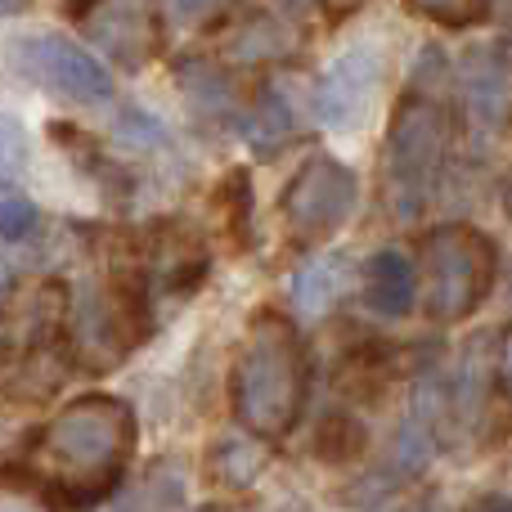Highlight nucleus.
Returning a JSON list of instances; mask_svg holds the SVG:
<instances>
[{
  "mask_svg": "<svg viewBox=\"0 0 512 512\" xmlns=\"http://www.w3.org/2000/svg\"><path fill=\"white\" fill-rule=\"evenodd\" d=\"M135 409L122 396L90 391L63 405L27 450V468L45 490L72 508L113 495L135 454Z\"/></svg>",
  "mask_w": 512,
  "mask_h": 512,
  "instance_id": "obj_1",
  "label": "nucleus"
},
{
  "mask_svg": "<svg viewBox=\"0 0 512 512\" xmlns=\"http://www.w3.org/2000/svg\"><path fill=\"white\" fill-rule=\"evenodd\" d=\"M230 409L256 441H283L306 409V346L283 310H256L230 364Z\"/></svg>",
  "mask_w": 512,
  "mask_h": 512,
  "instance_id": "obj_2",
  "label": "nucleus"
},
{
  "mask_svg": "<svg viewBox=\"0 0 512 512\" xmlns=\"http://www.w3.org/2000/svg\"><path fill=\"white\" fill-rule=\"evenodd\" d=\"M450 113L441 99L414 90L400 99L387 131V158H382V189L396 221H414L432 203L436 185L450 162Z\"/></svg>",
  "mask_w": 512,
  "mask_h": 512,
  "instance_id": "obj_3",
  "label": "nucleus"
},
{
  "mask_svg": "<svg viewBox=\"0 0 512 512\" xmlns=\"http://www.w3.org/2000/svg\"><path fill=\"white\" fill-rule=\"evenodd\" d=\"M499 274V252L472 225H441L418 243L414 279L423 288V306L436 324H463L490 297Z\"/></svg>",
  "mask_w": 512,
  "mask_h": 512,
  "instance_id": "obj_4",
  "label": "nucleus"
},
{
  "mask_svg": "<svg viewBox=\"0 0 512 512\" xmlns=\"http://www.w3.org/2000/svg\"><path fill=\"white\" fill-rule=\"evenodd\" d=\"M140 283H99L86 292V301L63 297V351L90 373H108L135 351L140 324Z\"/></svg>",
  "mask_w": 512,
  "mask_h": 512,
  "instance_id": "obj_5",
  "label": "nucleus"
},
{
  "mask_svg": "<svg viewBox=\"0 0 512 512\" xmlns=\"http://www.w3.org/2000/svg\"><path fill=\"white\" fill-rule=\"evenodd\" d=\"M355 198H360L355 171L346 162L328 158V153H315L283 189V221H288L292 239L301 243L333 239L351 221Z\"/></svg>",
  "mask_w": 512,
  "mask_h": 512,
  "instance_id": "obj_6",
  "label": "nucleus"
},
{
  "mask_svg": "<svg viewBox=\"0 0 512 512\" xmlns=\"http://www.w3.org/2000/svg\"><path fill=\"white\" fill-rule=\"evenodd\" d=\"M9 59L27 81H36L50 95L72 99V104H104L113 95L108 68L68 36H23V41H14Z\"/></svg>",
  "mask_w": 512,
  "mask_h": 512,
  "instance_id": "obj_7",
  "label": "nucleus"
},
{
  "mask_svg": "<svg viewBox=\"0 0 512 512\" xmlns=\"http://www.w3.org/2000/svg\"><path fill=\"white\" fill-rule=\"evenodd\" d=\"M373 86H378V50L355 45V50H346L342 59L328 63V72L319 77L315 117L324 126H333V131L355 126L360 122V113H364V104H369Z\"/></svg>",
  "mask_w": 512,
  "mask_h": 512,
  "instance_id": "obj_8",
  "label": "nucleus"
},
{
  "mask_svg": "<svg viewBox=\"0 0 512 512\" xmlns=\"http://www.w3.org/2000/svg\"><path fill=\"white\" fill-rule=\"evenodd\" d=\"M144 283L158 292H176L185 297L189 288H198L207 274V252L198 243V234H189L185 225H158L153 239L144 243Z\"/></svg>",
  "mask_w": 512,
  "mask_h": 512,
  "instance_id": "obj_9",
  "label": "nucleus"
},
{
  "mask_svg": "<svg viewBox=\"0 0 512 512\" xmlns=\"http://www.w3.org/2000/svg\"><path fill=\"white\" fill-rule=\"evenodd\" d=\"M86 23H90V36L122 63H144L153 54V45H158V23H153L149 5H140V0L90 5Z\"/></svg>",
  "mask_w": 512,
  "mask_h": 512,
  "instance_id": "obj_10",
  "label": "nucleus"
},
{
  "mask_svg": "<svg viewBox=\"0 0 512 512\" xmlns=\"http://www.w3.org/2000/svg\"><path fill=\"white\" fill-rule=\"evenodd\" d=\"M463 99H468V117L481 131H499L508 117V59L504 45L477 50L463 72Z\"/></svg>",
  "mask_w": 512,
  "mask_h": 512,
  "instance_id": "obj_11",
  "label": "nucleus"
},
{
  "mask_svg": "<svg viewBox=\"0 0 512 512\" xmlns=\"http://www.w3.org/2000/svg\"><path fill=\"white\" fill-rule=\"evenodd\" d=\"M364 297L378 315H409L418 297V279H414V261L400 248H382L364 265Z\"/></svg>",
  "mask_w": 512,
  "mask_h": 512,
  "instance_id": "obj_12",
  "label": "nucleus"
},
{
  "mask_svg": "<svg viewBox=\"0 0 512 512\" xmlns=\"http://www.w3.org/2000/svg\"><path fill=\"white\" fill-rule=\"evenodd\" d=\"M243 135L256 153H279L292 140V108L279 90H265L243 117Z\"/></svg>",
  "mask_w": 512,
  "mask_h": 512,
  "instance_id": "obj_13",
  "label": "nucleus"
},
{
  "mask_svg": "<svg viewBox=\"0 0 512 512\" xmlns=\"http://www.w3.org/2000/svg\"><path fill=\"white\" fill-rule=\"evenodd\" d=\"M346 256H324V261H310L306 270L297 274V283H292V297H297V306L306 310V315H319V310H328L337 297H342L346 288Z\"/></svg>",
  "mask_w": 512,
  "mask_h": 512,
  "instance_id": "obj_14",
  "label": "nucleus"
},
{
  "mask_svg": "<svg viewBox=\"0 0 512 512\" xmlns=\"http://www.w3.org/2000/svg\"><path fill=\"white\" fill-rule=\"evenodd\" d=\"M261 450H265V441H256L248 432H243L239 441H221L212 450V477L221 481V486H248L265 463Z\"/></svg>",
  "mask_w": 512,
  "mask_h": 512,
  "instance_id": "obj_15",
  "label": "nucleus"
},
{
  "mask_svg": "<svg viewBox=\"0 0 512 512\" xmlns=\"http://www.w3.org/2000/svg\"><path fill=\"white\" fill-rule=\"evenodd\" d=\"M0 512H54V504L32 472L0 468Z\"/></svg>",
  "mask_w": 512,
  "mask_h": 512,
  "instance_id": "obj_16",
  "label": "nucleus"
},
{
  "mask_svg": "<svg viewBox=\"0 0 512 512\" xmlns=\"http://www.w3.org/2000/svg\"><path fill=\"white\" fill-rule=\"evenodd\" d=\"M409 5L441 27H468L477 18H486L490 0H409Z\"/></svg>",
  "mask_w": 512,
  "mask_h": 512,
  "instance_id": "obj_17",
  "label": "nucleus"
},
{
  "mask_svg": "<svg viewBox=\"0 0 512 512\" xmlns=\"http://www.w3.org/2000/svg\"><path fill=\"white\" fill-rule=\"evenodd\" d=\"M23 162H27V131H23V122H18V117H9V113H0V185H5V180H14Z\"/></svg>",
  "mask_w": 512,
  "mask_h": 512,
  "instance_id": "obj_18",
  "label": "nucleus"
},
{
  "mask_svg": "<svg viewBox=\"0 0 512 512\" xmlns=\"http://www.w3.org/2000/svg\"><path fill=\"white\" fill-rule=\"evenodd\" d=\"M36 230V203L23 194H5L0 198V239L23 243Z\"/></svg>",
  "mask_w": 512,
  "mask_h": 512,
  "instance_id": "obj_19",
  "label": "nucleus"
},
{
  "mask_svg": "<svg viewBox=\"0 0 512 512\" xmlns=\"http://www.w3.org/2000/svg\"><path fill=\"white\" fill-rule=\"evenodd\" d=\"M225 9H230V0H167V14L176 18V23H189V27L212 23L216 14H225Z\"/></svg>",
  "mask_w": 512,
  "mask_h": 512,
  "instance_id": "obj_20",
  "label": "nucleus"
},
{
  "mask_svg": "<svg viewBox=\"0 0 512 512\" xmlns=\"http://www.w3.org/2000/svg\"><path fill=\"white\" fill-rule=\"evenodd\" d=\"M27 5H32V0H0V18H5V14H23Z\"/></svg>",
  "mask_w": 512,
  "mask_h": 512,
  "instance_id": "obj_21",
  "label": "nucleus"
},
{
  "mask_svg": "<svg viewBox=\"0 0 512 512\" xmlns=\"http://www.w3.org/2000/svg\"><path fill=\"white\" fill-rule=\"evenodd\" d=\"M486 508H490V512H508V504H504V499H490Z\"/></svg>",
  "mask_w": 512,
  "mask_h": 512,
  "instance_id": "obj_22",
  "label": "nucleus"
},
{
  "mask_svg": "<svg viewBox=\"0 0 512 512\" xmlns=\"http://www.w3.org/2000/svg\"><path fill=\"white\" fill-rule=\"evenodd\" d=\"M5 297H9V279H0V310H5Z\"/></svg>",
  "mask_w": 512,
  "mask_h": 512,
  "instance_id": "obj_23",
  "label": "nucleus"
},
{
  "mask_svg": "<svg viewBox=\"0 0 512 512\" xmlns=\"http://www.w3.org/2000/svg\"><path fill=\"white\" fill-rule=\"evenodd\" d=\"M333 5H337V0H333ZM351 5H360V0H342V9H351Z\"/></svg>",
  "mask_w": 512,
  "mask_h": 512,
  "instance_id": "obj_24",
  "label": "nucleus"
},
{
  "mask_svg": "<svg viewBox=\"0 0 512 512\" xmlns=\"http://www.w3.org/2000/svg\"><path fill=\"white\" fill-rule=\"evenodd\" d=\"M288 5H306V0H288Z\"/></svg>",
  "mask_w": 512,
  "mask_h": 512,
  "instance_id": "obj_25",
  "label": "nucleus"
}]
</instances>
